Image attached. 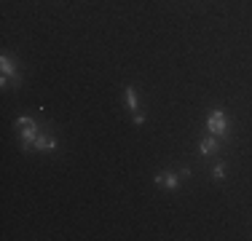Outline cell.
Returning <instances> with one entry per match:
<instances>
[{
	"label": "cell",
	"mask_w": 252,
	"mask_h": 241,
	"mask_svg": "<svg viewBox=\"0 0 252 241\" xmlns=\"http://www.w3.org/2000/svg\"><path fill=\"white\" fill-rule=\"evenodd\" d=\"M207 131H209V134H215L218 140H228V137H231L228 118H225V113L220 110V107H215V110L207 116Z\"/></svg>",
	"instance_id": "1"
},
{
	"label": "cell",
	"mask_w": 252,
	"mask_h": 241,
	"mask_svg": "<svg viewBox=\"0 0 252 241\" xmlns=\"http://www.w3.org/2000/svg\"><path fill=\"white\" fill-rule=\"evenodd\" d=\"M218 150H220V140L207 131V137L199 142V153L204 155V158H209V155H218Z\"/></svg>",
	"instance_id": "2"
},
{
	"label": "cell",
	"mask_w": 252,
	"mask_h": 241,
	"mask_svg": "<svg viewBox=\"0 0 252 241\" xmlns=\"http://www.w3.org/2000/svg\"><path fill=\"white\" fill-rule=\"evenodd\" d=\"M156 185H158V188H166V190H177L180 188V174L161 172V174H156Z\"/></svg>",
	"instance_id": "3"
},
{
	"label": "cell",
	"mask_w": 252,
	"mask_h": 241,
	"mask_svg": "<svg viewBox=\"0 0 252 241\" xmlns=\"http://www.w3.org/2000/svg\"><path fill=\"white\" fill-rule=\"evenodd\" d=\"M0 70H3V78L19 83V70H16V62L8 57V54H3V57H0Z\"/></svg>",
	"instance_id": "4"
},
{
	"label": "cell",
	"mask_w": 252,
	"mask_h": 241,
	"mask_svg": "<svg viewBox=\"0 0 252 241\" xmlns=\"http://www.w3.org/2000/svg\"><path fill=\"white\" fill-rule=\"evenodd\" d=\"M35 150H40V153H51V150H57V140H54L51 134H38Z\"/></svg>",
	"instance_id": "5"
},
{
	"label": "cell",
	"mask_w": 252,
	"mask_h": 241,
	"mask_svg": "<svg viewBox=\"0 0 252 241\" xmlns=\"http://www.w3.org/2000/svg\"><path fill=\"white\" fill-rule=\"evenodd\" d=\"M22 131V148L30 150V148H35V140H38V126H30V129H19Z\"/></svg>",
	"instance_id": "6"
},
{
	"label": "cell",
	"mask_w": 252,
	"mask_h": 241,
	"mask_svg": "<svg viewBox=\"0 0 252 241\" xmlns=\"http://www.w3.org/2000/svg\"><path fill=\"white\" fill-rule=\"evenodd\" d=\"M124 96H126V105H129V110H131V113H137V107H140V105H137V94H134V89H131V86H124Z\"/></svg>",
	"instance_id": "7"
},
{
	"label": "cell",
	"mask_w": 252,
	"mask_h": 241,
	"mask_svg": "<svg viewBox=\"0 0 252 241\" xmlns=\"http://www.w3.org/2000/svg\"><path fill=\"white\" fill-rule=\"evenodd\" d=\"M212 177L215 180H223L225 177V164H223V161H218V164L212 166Z\"/></svg>",
	"instance_id": "8"
},
{
	"label": "cell",
	"mask_w": 252,
	"mask_h": 241,
	"mask_svg": "<svg viewBox=\"0 0 252 241\" xmlns=\"http://www.w3.org/2000/svg\"><path fill=\"white\" fill-rule=\"evenodd\" d=\"M30 126H38V123H35V120L32 118H16V129H30Z\"/></svg>",
	"instance_id": "9"
},
{
	"label": "cell",
	"mask_w": 252,
	"mask_h": 241,
	"mask_svg": "<svg viewBox=\"0 0 252 241\" xmlns=\"http://www.w3.org/2000/svg\"><path fill=\"white\" fill-rule=\"evenodd\" d=\"M134 123H137V126H140V123H145V113H140V110H137V113H134Z\"/></svg>",
	"instance_id": "10"
}]
</instances>
